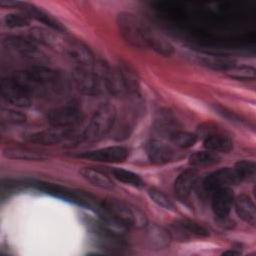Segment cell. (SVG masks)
Masks as SVG:
<instances>
[{"mask_svg": "<svg viewBox=\"0 0 256 256\" xmlns=\"http://www.w3.org/2000/svg\"><path fill=\"white\" fill-rule=\"evenodd\" d=\"M46 117L51 126L69 129L82 121L83 114L77 105L66 104L49 111Z\"/></svg>", "mask_w": 256, "mask_h": 256, "instance_id": "cell-5", "label": "cell"}, {"mask_svg": "<svg viewBox=\"0 0 256 256\" xmlns=\"http://www.w3.org/2000/svg\"><path fill=\"white\" fill-rule=\"evenodd\" d=\"M116 108L110 103L101 104L94 112L87 127L81 135V140L92 143L101 140L113 128L116 120Z\"/></svg>", "mask_w": 256, "mask_h": 256, "instance_id": "cell-3", "label": "cell"}, {"mask_svg": "<svg viewBox=\"0 0 256 256\" xmlns=\"http://www.w3.org/2000/svg\"><path fill=\"white\" fill-rule=\"evenodd\" d=\"M170 235L175 236L179 240H188L191 238H203L209 235L208 230L197 222L181 219L177 220L170 226Z\"/></svg>", "mask_w": 256, "mask_h": 256, "instance_id": "cell-10", "label": "cell"}, {"mask_svg": "<svg viewBox=\"0 0 256 256\" xmlns=\"http://www.w3.org/2000/svg\"><path fill=\"white\" fill-rule=\"evenodd\" d=\"M12 79L33 95L34 93L46 92L55 87L59 81V76L56 71L50 68L32 66L15 72Z\"/></svg>", "mask_w": 256, "mask_h": 256, "instance_id": "cell-1", "label": "cell"}, {"mask_svg": "<svg viewBox=\"0 0 256 256\" xmlns=\"http://www.w3.org/2000/svg\"><path fill=\"white\" fill-rule=\"evenodd\" d=\"M148 196L149 198L159 207L166 209V210H174V204L172 203V201L167 197V195L165 193H163L161 190L157 189V188H149L148 191Z\"/></svg>", "mask_w": 256, "mask_h": 256, "instance_id": "cell-33", "label": "cell"}, {"mask_svg": "<svg viewBox=\"0 0 256 256\" xmlns=\"http://www.w3.org/2000/svg\"><path fill=\"white\" fill-rule=\"evenodd\" d=\"M240 252L239 251H234V250H228L225 251L223 254H232V255H238Z\"/></svg>", "mask_w": 256, "mask_h": 256, "instance_id": "cell-38", "label": "cell"}, {"mask_svg": "<svg viewBox=\"0 0 256 256\" xmlns=\"http://www.w3.org/2000/svg\"><path fill=\"white\" fill-rule=\"evenodd\" d=\"M214 109H215V111L218 114H220L221 116L229 119L230 121H236V122H240V123L242 122L241 118H239L236 114L232 113L231 111H228L227 109H225V108H223V107H221L219 105H214Z\"/></svg>", "mask_w": 256, "mask_h": 256, "instance_id": "cell-37", "label": "cell"}, {"mask_svg": "<svg viewBox=\"0 0 256 256\" xmlns=\"http://www.w3.org/2000/svg\"><path fill=\"white\" fill-rule=\"evenodd\" d=\"M117 66L122 75L127 92L128 93H136L138 91L139 84H138V78H137L135 71L126 63L120 62Z\"/></svg>", "mask_w": 256, "mask_h": 256, "instance_id": "cell-28", "label": "cell"}, {"mask_svg": "<svg viewBox=\"0 0 256 256\" xmlns=\"http://www.w3.org/2000/svg\"><path fill=\"white\" fill-rule=\"evenodd\" d=\"M3 155L9 159H21V160H31V161L46 159L45 155L38 153L37 151H33L28 148H23L18 146L5 148L3 150Z\"/></svg>", "mask_w": 256, "mask_h": 256, "instance_id": "cell-24", "label": "cell"}, {"mask_svg": "<svg viewBox=\"0 0 256 256\" xmlns=\"http://www.w3.org/2000/svg\"><path fill=\"white\" fill-rule=\"evenodd\" d=\"M234 207L237 215L246 223L255 226L256 210L255 204L247 194H241L234 199Z\"/></svg>", "mask_w": 256, "mask_h": 256, "instance_id": "cell-18", "label": "cell"}, {"mask_svg": "<svg viewBox=\"0 0 256 256\" xmlns=\"http://www.w3.org/2000/svg\"><path fill=\"white\" fill-rule=\"evenodd\" d=\"M234 193L230 187L217 189L212 194L211 206L214 215L217 218L223 219L228 216L234 204Z\"/></svg>", "mask_w": 256, "mask_h": 256, "instance_id": "cell-14", "label": "cell"}, {"mask_svg": "<svg viewBox=\"0 0 256 256\" xmlns=\"http://www.w3.org/2000/svg\"><path fill=\"white\" fill-rule=\"evenodd\" d=\"M240 180L234 168H221L208 174L203 180V188L207 192H214L217 189L230 187L239 183Z\"/></svg>", "mask_w": 256, "mask_h": 256, "instance_id": "cell-9", "label": "cell"}, {"mask_svg": "<svg viewBox=\"0 0 256 256\" xmlns=\"http://www.w3.org/2000/svg\"><path fill=\"white\" fill-rule=\"evenodd\" d=\"M156 129L159 131V133L169 135L172 137L178 130L176 120L173 118V116L168 112H161L158 116V118L155 121Z\"/></svg>", "mask_w": 256, "mask_h": 256, "instance_id": "cell-26", "label": "cell"}, {"mask_svg": "<svg viewBox=\"0 0 256 256\" xmlns=\"http://www.w3.org/2000/svg\"><path fill=\"white\" fill-rule=\"evenodd\" d=\"M73 79L79 91L87 95H96L101 89V77L93 67L77 66L73 71Z\"/></svg>", "mask_w": 256, "mask_h": 256, "instance_id": "cell-6", "label": "cell"}, {"mask_svg": "<svg viewBox=\"0 0 256 256\" xmlns=\"http://www.w3.org/2000/svg\"><path fill=\"white\" fill-rule=\"evenodd\" d=\"M0 118L3 122L9 124H21L26 121V116L22 112L10 108H2Z\"/></svg>", "mask_w": 256, "mask_h": 256, "instance_id": "cell-35", "label": "cell"}, {"mask_svg": "<svg viewBox=\"0 0 256 256\" xmlns=\"http://www.w3.org/2000/svg\"><path fill=\"white\" fill-rule=\"evenodd\" d=\"M1 95L6 102L16 107L27 108L32 104V95L12 78L2 80Z\"/></svg>", "mask_w": 256, "mask_h": 256, "instance_id": "cell-7", "label": "cell"}, {"mask_svg": "<svg viewBox=\"0 0 256 256\" xmlns=\"http://www.w3.org/2000/svg\"><path fill=\"white\" fill-rule=\"evenodd\" d=\"M101 207L129 228H145L147 226L146 215L140 209L124 200L108 198L101 203Z\"/></svg>", "mask_w": 256, "mask_h": 256, "instance_id": "cell-4", "label": "cell"}, {"mask_svg": "<svg viewBox=\"0 0 256 256\" xmlns=\"http://www.w3.org/2000/svg\"><path fill=\"white\" fill-rule=\"evenodd\" d=\"M13 4L18 6L19 8H21L24 11V13H26L30 18H33V19L43 23L44 25H46L47 27H49L50 29H52L55 32L62 33L67 30L66 27L57 18L53 17L48 12L42 10L41 8H39L33 4L25 3V2H15Z\"/></svg>", "mask_w": 256, "mask_h": 256, "instance_id": "cell-13", "label": "cell"}, {"mask_svg": "<svg viewBox=\"0 0 256 256\" xmlns=\"http://www.w3.org/2000/svg\"><path fill=\"white\" fill-rule=\"evenodd\" d=\"M31 23V18L26 13H9L3 18V24L8 28L26 27Z\"/></svg>", "mask_w": 256, "mask_h": 256, "instance_id": "cell-31", "label": "cell"}, {"mask_svg": "<svg viewBox=\"0 0 256 256\" xmlns=\"http://www.w3.org/2000/svg\"><path fill=\"white\" fill-rule=\"evenodd\" d=\"M225 73L229 77L237 80H253L255 79V76H256L255 69L253 67L245 66V65L243 66L235 65L232 68L225 71Z\"/></svg>", "mask_w": 256, "mask_h": 256, "instance_id": "cell-32", "label": "cell"}, {"mask_svg": "<svg viewBox=\"0 0 256 256\" xmlns=\"http://www.w3.org/2000/svg\"><path fill=\"white\" fill-rule=\"evenodd\" d=\"M80 174L85 180L99 188L111 189L114 186L112 180L104 172L98 169L91 167H83L80 170Z\"/></svg>", "mask_w": 256, "mask_h": 256, "instance_id": "cell-22", "label": "cell"}, {"mask_svg": "<svg viewBox=\"0 0 256 256\" xmlns=\"http://www.w3.org/2000/svg\"><path fill=\"white\" fill-rule=\"evenodd\" d=\"M63 50L66 56L77 64V66L93 67L95 64L94 54L90 48L82 42L71 40L64 44Z\"/></svg>", "mask_w": 256, "mask_h": 256, "instance_id": "cell-11", "label": "cell"}, {"mask_svg": "<svg viewBox=\"0 0 256 256\" xmlns=\"http://www.w3.org/2000/svg\"><path fill=\"white\" fill-rule=\"evenodd\" d=\"M4 45L7 47H10L14 51H17L21 55L25 57H35L37 54H39V51L37 49V46L35 45V42H33L31 39L26 40L21 37L16 36H9L3 40Z\"/></svg>", "mask_w": 256, "mask_h": 256, "instance_id": "cell-21", "label": "cell"}, {"mask_svg": "<svg viewBox=\"0 0 256 256\" xmlns=\"http://www.w3.org/2000/svg\"><path fill=\"white\" fill-rule=\"evenodd\" d=\"M111 173L115 179L127 185H131L134 187H142L144 185L142 178L132 171L122 168H114L111 170Z\"/></svg>", "mask_w": 256, "mask_h": 256, "instance_id": "cell-29", "label": "cell"}, {"mask_svg": "<svg viewBox=\"0 0 256 256\" xmlns=\"http://www.w3.org/2000/svg\"><path fill=\"white\" fill-rule=\"evenodd\" d=\"M203 145L206 150L227 153L233 148V141L229 136L219 133L214 129L211 133L204 136Z\"/></svg>", "mask_w": 256, "mask_h": 256, "instance_id": "cell-19", "label": "cell"}, {"mask_svg": "<svg viewBox=\"0 0 256 256\" xmlns=\"http://www.w3.org/2000/svg\"><path fill=\"white\" fill-rule=\"evenodd\" d=\"M117 27L122 38L131 46L137 48L148 47L151 28L137 15L123 11L117 15Z\"/></svg>", "mask_w": 256, "mask_h": 256, "instance_id": "cell-2", "label": "cell"}, {"mask_svg": "<svg viewBox=\"0 0 256 256\" xmlns=\"http://www.w3.org/2000/svg\"><path fill=\"white\" fill-rule=\"evenodd\" d=\"M198 172L196 169L189 168L181 172L174 183V193L179 200H186L197 181Z\"/></svg>", "mask_w": 256, "mask_h": 256, "instance_id": "cell-16", "label": "cell"}, {"mask_svg": "<svg viewBox=\"0 0 256 256\" xmlns=\"http://www.w3.org/2000/svg\"><path fill=\"white\" fill-rule=\"evenodd\" d=\"M171 139L176 146L181 148H189L197 142L198 135L179 130L171 137Z\"/></svg>", "mask_w": 256, "mask_h": 256, "instance_id": "cell-34", "label": "cell"}, {"mask_svg": "<svg viewBox=\"0 0 256 256\" xmlns=\"http://www.w3.org/2000/svg\"><path fill=\"white\" fill-rule=\"evenodd\" d=\"M78 156L96 162L119 163L127 159L129 156V150L124 146H108L96 150L86 151Z\"/></svg>", "mask_w": 256, "mask_h": 256, "instance_id": "cell-8", "label": "cell"}, {"mask_svg": "<svg viewBox=\"0 0 256 256\" xmlns=\"http://www.w3.org/2000/svg\"><path fill=\"white\" fill-rule=\"evenodd\" d=\"M198 59L199 62L205 67L224 72L236 65V60L234 58L220 54L203 53L198 56Z\"/></svg>", "mask_w": 256, "mask_h": 256, "instance_id": "cell-20", "label": "cell"}, {"mask_svg": "<svg viewBox=\"0 0 256 256\" xmlns=\"http://www.w3.org/2000/svg\"><path fill=\"white\" fill-rule=\"evenodd\" d=\"M30 39L48 47H56L58 45V36L54 33L52 29H47L43 27H33L29 31Z\"/></svg>", "mask_w": 256, "mask_h": 256, "instance_id": "cell-23", "label": "cell"}, {"mask_svg": "<svg viewBox=\"0 0 256 256\" xmlns=\"http://www.w3.org/2000/svg\"><path fill=\"white\" fill-rule=\"evenodd\" d=\"M149 232V239L154 245L158 247L157 249H162V247H165L168 244L170 237L169 232L162 229H152Z\"/></svg>", "mask_w": 256, "mask_h": 256, "instance_id": "cell-36", "label": "cell"}, {"mask_svg": "<svg viewBox=\"0 0 256 256\" xmlns=\"http://www.w3.org/2000/svg\"><path fill=\"white\" fill-rule=\"evenodd\" d=\"M101 78L104 81L106 89L114 96H123L127 94V89L124 84L122 75L118 66L115 67H105L102 69Z\"/></svg>", "mask_w": 256, "mask_h": 256, "instance_id": "cell-15", "label": "cell"}, {"mask_svg": "<svg viewBox=\"0 0 256 256\" xmlns=\"http://www.w3.org/2000/svg\"><path fill=\"white\" fill-rule=\"evenodd\" d=\"M233 168L241 182L254 177L256 165L255 162L252 160H239Z\"/></svg>", "mask_w": 256, "mask_h": 256, "instance_id": "cell-30", "label": "cell"}, {"mask_svg": "<svg viewBox=\"0 0 256 256\" xmlns=\"http://www.w3.org/2000/svg\"><path fill=\"white\" fill-rule=\"evenodd\" d=\"M149 160L155 164H164L175 158V151L166 143L159 140H151L146 146Z\"/></svg>", "mask_w": 256, "mask_h": 256, "instance_id": "cell-17", "label": "cell"}, {"mask_svg": "<svg viewBox=\"0 0 256 256\" xmlns=\"http://www.w3.org/2000/svg\"><path fill=\"white\" fill-rule=\"evenodd\" d=\"M71 135L72 132L69 129L53 127L46 130L29 133L25 136V139L29 143L40 145H55L68 139L71 137Z\"/></svg>", "mask_w": 256, "mask_h": 256, "instance_id": "cell-12", "label": "cell"}, {"mask_svg": "<svg viewBox=\"0 0 256 256\" xmlns=\"http://www.w3.org/2000/svg\"><path fill=\"white\" fill-rule=\"evenodd\" d=\"M148 47L153 49L156 53L164 56L169 57L174 53L173 45L163 36L151 31L149 40H148Z\"/></svg>", "mask_w": 256, "mask_h": 256, "instance_id": "cell-25", "label": "cell"}, {"mask_svg": "<svg viewBox=\"0 0 256 256\" xmlns=\"http://www.w3.org/2000/svg\"><path fill=\"white\" fill-rule=\"evenodd\" d=\"M220 161V157L216 152H212L209 150L205 151H197L192 153L189 156V163L195 167L212 165Z\"/></svg>", "mask_w": 256, "mask_h": 256, "instance_id": "cell-27", "label": "cell"}]
</instances>
